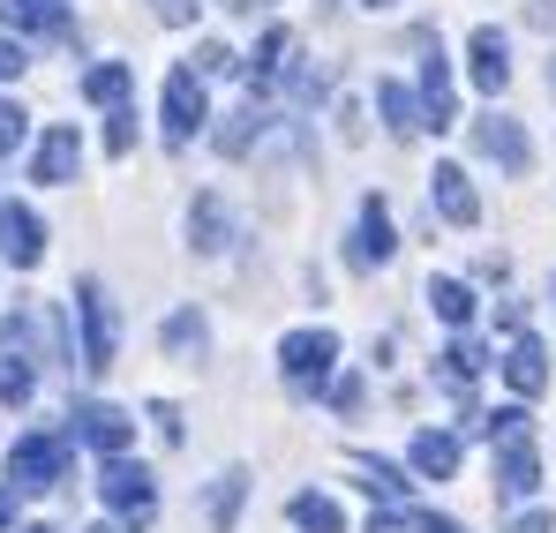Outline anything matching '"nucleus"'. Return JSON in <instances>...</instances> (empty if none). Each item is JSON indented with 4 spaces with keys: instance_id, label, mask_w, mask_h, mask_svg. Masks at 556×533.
Returning a JSON list of instances; mask_svg holds the SVG:
<instances>
[{
    "instance_id": "obj_1",
    "label": "nucleus",
    "mask_w": 556,
    "mask_h": 533,
    "mask_svg": "<svg viewBox=\"0 0 556 533\" xmlns=\"http://www.w3.org/2000/svg\"><path fill=\"white\" fill-rule=\"evenodd\" d=\"M68 450H76L68 429H30V436H15V450H8V481L30 488V496H46L53 481H68Z\"/></svg>"
},
{
    "instance_id": "obj_2",
    "label": "nucleus",
    "mask_w": 556,
    "mask_h": 533,
    "mask_svg": "<svg viewBox=\"0 0 556 533\" xmlns=\"http://www.w3.org/2000/svg\"><path fill=\"white\" fill-rule=\"evenodd\" d=\"M76 323H84V368L91 376H105L113 368V354H121V323H113V301H105V285L98 278H76Z\"/></svg>"
},
{
    "instance_id": "obj_3",
    "label": "nucleus",
    "mask_w": 556,
    "mask_h": 533,
    "mask_svg": "<svg viewBox=\"0 0 556 533\" xmlns=\"http://www.w3.org/2000/svg\"><path fill=\"white\" fill-rule=\"evenodd\" d=\"M98 496H105V511H113L121 526H151V519H159V488H151V473L128 466V458H105Z\"/></svg>"
},
{
    "instance_id": "obj_4",
    "label": "nucleus",
    "mask_w": 556,
    "mask_h": 533,
    "mask_svg": "<svg viewBox=\"0 0 556 533\" xmlns=\"http://www.w3.org/2000/svg\"><path fill=\"white\" fill-rule=\"evenodd\" d=\"M159 120H166V143H174V151L195 143V128L211 120V98H203V76H195V68H174V76H166V105H159Z\"/></svg>"
},
{
    "instance_id": "obj_5",
    "label": "nucleus",
    "mask_w": 556,
    "mask_h": 533,
    "mask_svg": "<svg viewBox=\"0 0 556 533\" xmlns=\"http://www.w3.org/2000/svg\"><path fill=\"white\" fill-rule=\"evenodd\" d=\"M331 360H339V339H331V331H293V339L278 346V368H286V383H293L301 398H308V391H324Z\"/></svg>"
},
{
    "instance_id": "obj_6",
    "label": "nucleus",
    "mask_w": 556,
    "mask_h": 533,
    "mask_svg": "<svg viewBox=\"0 0 556 533\" xmlns=\"http://www.w3.org/2000/svg\"><path fill=\"white\" fill-rule=\"evenodd\" d=\"M68 436L91 444V450H105V458H121V450L136 444V421H128L121 406H105V398H84V406L68 414Z\"/></svg>"
},
{
    "instance_id": "obj_7",
    "label": "nucleus",
    "mask_w": 556,
    "mask_h": 533,
    "mask_svg": "<svg viewBox=\"0 0 556 533\" xmlns=\"http://www.w3.org/2000/svg\"><path fill=\"white\" fill-rule=\"evenodd\" d=\"M0 264H15V270L46 264V226H38L30 203H0Z\"/></svg>"
},
{
    "instance_id": "obj_8",
    "label": "nucleus",
    "mask_w": 556,
    "mask_h": 533,
    "mask_svg": "<svg viewBox=\"0 0 556 533\" xmlns=\"http://www.w3.org/2000/svg\"><path fill=\"white\" fill-rule=\"evenodd\" d=\"M473 151H481V158H496L504 174H527V166H534V143H527V128H519L511 113L473 120Z\"/></svg>"
},
{
    "instance_id": "obj_9",
    "label": "nucleus",
    "mask_w": 556,
    "mask_h": 533,
    "mask_svg": "<svg viewBox=\"0 0 556 533\" xmlns=\"http://www.w3.org/2000/svg\"><path fill=\"white\" fill-rule=\"evenodd\" d=\"M76 166H84V136L61 120V128H46L38 136V151H30V180H46V188H68L76 180Z\"/></svg>"
},
{
    "instance_id": "obj_10",
    "label": "nucleus",
    "mask_w": 556,
    "mask_h": 533,
    "mask_svg": "<svg viewBox=\"0 0 556 533\" xmlns=\"http://www.w3.org/2000/svg\"><path fill=\"white\" fill-rule=\"evenodd\" d=\"M466 76L481 90H504L511 84V38L496 30V23H481L473 38H466Z\"/></svg>"
},
{
    "instance_id": "obj_11",
    "label": "nucleus",
    "mask_w": 556,
    "mask_h": 533,
    "mask_svg": "<svg viewBox=\"0 0 556 533\" xmlns=\"http://www.w3.org/2000/svg\"><path fill=\"white\" fill-rule=\"evenodd\" d=\"M399 256V226H391V203L383 195H362V226H354V264H391Z\"/></svg>"
},
{
    "instance_id": "obj_12",
    "label": "nucleus",
    "mask_w": 556,
    "mask_h": 533,
    "mask_svg": "<svg viewBox=\"0 0 556 533\" xmlns=\"http://www.w3.org/2000/svg\"><path fill=\"white\" fill-rule=\"evenodd\" d=\"M429 203H437L444 226H473V218H481V195H473L466 166H437V174H429Z\"/></svg>"
},
{
    "instance_id": "obj_13",
    "label": "nucleus",
    "mask_w": 556,
    "mask_h": 533,
    "mask_svg": "<svg viewBox=\"0 0 556 533\" xmlns=\"http://www.w3.org/2000/svg\"><path fill=\"white\" fill-rule=\"evenodd\" d=\"M421 105H429V128H452V120H459V98H452V61H444V46H429V53H421Z\"/></svg>"
},
{
    "instance_id": "obj_14",
    "label": "nucleus",
    "mask_w": 556,
    "mask_h": 533,
    "mask_svg": "<svg viewBox=\"0 0 556 533\" xmlns=\"http://www.w3.org/2000/svg\"><path fill=\"white\" fill-rule=\"evenodd\" d=\"M542 488V458H534V436L527 444H496V496H534Z\"/></svg>"
},
{
    "instance_id": "obj_15",
    "label": "nucleus",
    "mask_w": 556,
    "mask_h": 533,
    "mask_svg": "<svg viewBox=\"0 0 556 533\" xmlns=\"http://www.w3.org/2000/svg\"><path fill=\"white\" fill-rule=\"evenodd\" d=\"M504 383H511L519 398L549 391V346H542V339H511V354H504Z\"/></svg>"
},
{
    "instance_id": "obj_16",
    "label": "nucleus",
    "mask_w": 556,
    "mask_h": 533,
    "mask_svg": "<svg viewBox=\"0 0 556 533\" xmlns=\"http://www.w3.org/2000/svg\"><path fill=\"white\" fill-rule=\"evenodd\" d=\"M459 436H452V429H421V436H414V473H421V481H452V473H459Z\"/></svg>"
},
{
    "instance_id": "obj_17",
    "label": "nucleus",
    "mask_w": 556,
    "mask_h": 533,
    "mask_svg": "<svg viewBox=\"0 0 556 533\" xmlns=\"http://www.w3.org/2000/svg\"><path fill=\"white\" fill-rule=\"evenodd\" d=\"M376 113H383V128H391L399 143H406L414 128H429V105H421L406 84H376Z\"/></svg>"
},
{
    "instance_id": "obj_18",
    "label": "nucleus",
    "mask_w": 556,
    "mask_h": 533,
    "mask_svg": "<svg viewBox=\"0 0 556 533\" xmlns=\"http://www.w3.org/2000/svg\"><path fill=\"white\" fill-rule=\"evenodd\" d=\"M188 241H195L203 256H218V249L233 241V218H226L218 195H195V203H188Z\"/></svg>"
},
{
    "instance_id": "obj_19",
    "label": "nucleus",
    "mask_w": 556,
    "mask_h": 533,
    "mask_svg": "<svg viewBox=\"0 0 556 533\" xmlns=\"http://www.w3.org/2000/svg\"><path fill=\"white\" fill-rule=\"evenodd\" d=\"M0 23H8V30H46V38H61V30H68V8H61V0H0Z\"/></svg>"
},
{
    "instance_id": "obj_20",
    "label": "nucleus",
    "mask_w": 556,
    "mask_h": 533,
    "mask_svg": "<svg viewBox=\"0 0 556 533\" xmlns=\"http://www.w3.org/2000/svg\"><path fill=\"white\" fill-rule=\"evenodd\" d=\"M159 339H166V354H174V360H195V354H203V346H211V323H203L195 308H174Z\"/></svg>"
},
{
    "instance_id": "obj_21",
    "label": "nucleus",
    "mask_w": 556,
    "mask_h": 533,
    "mask_svg": "<svg viewBox=\"0 0 556 533\" xmlns=\"http://www.w3.org/2000/svg\"><path fill=\"white\" fill-rule=\"evenodd\" d=\"M286 519H293L301 533H339V526H346V511H339L331 496H316V488H301V496L286 504Z\"/></svg>"
},
{
    "instance_id": "obj_22",
    "label": "nucleus",
    "mask_w": 556,
    "mask_h": 533,
    "mask_svg": "<svg viewBox=\"0 0 556 533\" xmlns=\"http://www.w3.org/2000/svg\"><path fill=\"white\" fill-rule=\"evenodd\" d=\"M241 496H249V473H241V466H226V473L211 481V533H233V511H241Z\"/></svg>"
},
{
    "instance_id": "obj_23",
    "label": "nucleus",
    "mask_w": 556,
    "mask_h": 533,
    "mask_svg": "<svg viewBox=\"0 0 556 533\" xmlns=\"http://www.w3.org/2000/svg\"><path fill=\"white\" fill-rule=\"evenodd\" d=\"M429 308H437L452 331H466V323H473V285H459V278H429Z\"/></svg>"
},
{
    "instance_id": "obj_24",
    "label": "nucleus",
    "mask_w": 556,
    "mask_h": 533,
    "mask_svg": "<svg viewBox=\"0 0 556 533\" xmlns=\"http://www.w3.org/2000/svg\"><path fill=\"white\" fill-rule=\"evenodd\" d=\"M286 53H293V38H286V30H278V23H271V30L256 38V53L241 61V68H249V84L264 90V84H271V76H278V68H286Z\"/></svg>"
},
{
    "instance_id": "obj_25",
    "label": "nucleus",
    "mask_w": 556,
    "mask_h": 533,
    "mask_svg": "<svg viewBox=\"0 0 556 533\" xmlns=\"http://www.w3.org/2000/svg\"><path fill=\"white\" fill-rule=\"evenodd\" d=\"M128 84H136V68H128V61H98L91 76H84V98H91V105H121Z\"/></svg>"
},
{
    "instance_id": "obj_26",
    "label": "nucleus",
    "mask_w": 556,
    "mask_h": 533,
    "mask_svg": "<svg viewBox=\"0 0 556 533\" xmlns=\"http://www.w3.org/2000/svg\"><path fill=\"white\" fill-rule=\"evenodd\" d=\"M354 473H362V488H369V496H383V504H406V473H399L391 458H369V450H362V458H354Z\"/></svg>"
},
{
    "instance_id": "obj_27",
    "label": "nucleus",
    "mask_w": 556,
    "mask_h": 533,
    "mask_svg": "<svg viewBox=\"0 0 556 533\" xmlns=\"http://www.w3.org/2000/svg\"><path fill=\"white\" fill-rule=\"evenodd\" d=\"M437 360H444V391H466V383H473V376L489 368V354H481L473 339H452V346H444Z\"/></svg>"
},
{
    "instance_id": "obj_28",
    "label": "nucleus",
    "mask_w": 556,
    "mask_h": 533,
    "mask_svg": "<svg viewBox=\"0 0 556 533\" xmlns=\"http://www.w3.org/2000/svg\"><path fill=\"white\" fill-rule=\"evenodd\" d=\"M256 128H264V113H256V98H249V105H241V113H233V120H226V128H218V151H226V158H241V151H249V136H256Z\"/></svg>"
},
{
    "instance_id": "obj_29",
    "label": "nucleus",
    "mask_w": 556,
    "mask_h": 533,
    "mask_svg": "<svg viewBox=\"0 0 556 533\" xmlns=\"http://www.w3.org/2000/svg\"><path fill=\"white\" fill-rule=\"evenodd\" d=\"M481 436H489V444H527V406H496V414H481Z\"/></svg>"
},
{
    "instance_id": "obj_30",
    "label": "nucleus",
    "mask_w": 556,
    "mask_h": 533,
    "mask_svg": "<svg viewBox=\"0 0 556 533\" xmlns=\"http://www.w3.org/2000/svg\"><path fill=\"white\" fill-rule=\"evenodd\" d=\"M30 391H38V376H30L23 360H8V368H0V398H8V406H30Z\"/></svg>"
},
{
    "instance_id": "obj_31",
    "label": "nucleus",
    "mask_w": 556,
    "mask_h": 533,
    "mask_svg": "<svg viewBox=\"0 0 556 533\" xmlns=\"http://www.w3.org/2000/svg\"><path fill=\"white\" fill-rule=\"evenodd\" d=\"M23 136H30V113H23L15 98H0V151H15Z\"/></svg>"
},
{
    "instance_id": "obj_32",
    "label": "nucleus",
    "mask_w": 556,
    "mask_h": 533,
    "mask_svg": "<svg viewBox=\"0 0 556 533\" xmlns=\"http://www.w3.org/2000/svg\"><path fill=\"white\" fill-rule=\"evenodd\" d=\"M226 68H241V61H233L218 38H203V46H195V76H226Z\"/></svg>"
},
{
    "instance_id": "obj_33",
    "label": "nucleus",
    "mask_w": 556,
    "mask_h": 533,
    "mask_svg": "<svg viewBox=\"0 0 556 533\" xmlns=\"http://www.w3.org/2000/svg\"><path fill=\"white\" fill-rule=\"evenodd\" d=\"M105 151H113V158H128V151H136V113H128V105L113 113V128H105Z\"/></svg>"
},
{
    "instance_id": "obj_34",
    "label": "nucleus",
    "mask_w": 556,
    "mask_h": 533,
    "mask_svg": "<svg viewBox=\"0 0 556 533\" xmlns=\"http://www.w3.org/2000/svg\"><path fill=\"white\" fill-rule=\"evenodd\" d=\"M151 421H159L166 444H181V406H174V398H151Z\"/></svg>"
},
{
    "instance_id": "obj_35",
    "label": "nucleus",
    "mask_w": 556,
    "mask_h": 533,
    "mask_svg": "<svg viewBox=\"0 0 556 533\" xmlns=\"http://www.w3.org/2000/svg\"><path fill=\"white\" fill-rule=\"evenodd\" d=\"M331 406H339V414H362V376H339V383H331Z\"/></svg>"
},
{
    "instance_id": "obj_36",
    "label": "nucleus",
    "mask_w": 556,
    "mask_h": 533,
    "mask_svg": "<svg viewBox=\"0 0 556 533\" xmlns=\"http://www.w3.org/2000/svg\"><path fill=\"white\" fill-rule=\"evenodd\" d=\"M151 15H159V23H174V30H181V23H195V0H151Z\"/></svg>"
},
{
    "instance_id": "obj_37",
    "label": "nucleus",
    "mask_w": 556,
    "mask_h": 533,
    "mask_svg": "<svg viewBox=\"0 0 556 533\" xmlns=\"http://www.w3.org/2000/svg\"><path fill=\"white\" fill-rule=\"evenodd\" d=\"M23 68H30V61H23V46H15V38H0V84H15Z\"/></svg>"
},
{
    "instance_id": "obj_38",
    "label": "nucleus",
    "mask_w": 556,
    "mask_h": 533,
    "mask_svg": "<svg viewBox=\"0 0 556 533\" xmlns=\"http://www.w3.org/2000/svg\"><path fill=\"white\" fill-rule=\"evenodd\" d=\"M504 533H556V519H549V511H519Z\"/></svg>"
},
{
    "instance_id": "obj_39",
    "label": "nucleus",
    "mask_w": 556,
    "mask_h": 533,
    "mask_svg": "<svg viewBox=\"0 0 556 533\" xmlns=\"http://www.w3.org/2000/svg\"><path fill=\"white\" fill-rule=\"evenodd\" d=\"M414 526H421V533H466L459 519H437V511H414Z\"/></svg>"
},
{
    "instance_id": "obj_40",
    "label": "nucleus",
    "mask_w": 556,
    "mask_h": 533,
    "mask_svg": "<svg viewBox=\"0 0 556 533\" xmlns=\"http://www.w3.org/2000/svg\"><path fill=\"white\" fill-rule=\"evenodd\" d=\"M0 526H15V496L8 488H0Z\"/></svg>"
},
{
    "instance_id": "obj_41",
    "label": "nucleus",
    "mask_w": 556,
    "mask_h": 533,
    "mask_svg": "<svg viewBox=\"0 0 556 533\" xmlns=\"http://www.w3.org/2000/svg\"><path fill=\"white\" fill-rule=\"evenodd\" d=\"M226 8H241V15H256V8H271V0H226Z\"/></svg>"
},
{
    "instance_id": "obj_42",
    "label": "nucleus",
    "mask_w": 556,
    "mask_h": 533,
    "mask_svg": "<svg viewBox=\"0 0 556 533\" xmlns=\"http://www.w3.org/2000/svg\"><path fill=\"white\" fill-rule=\"evenodd\" d=\"M549 98H556V53H549Z\"/></svg>"
},
{
    "instance_id": "obj_43",
    "label": "nucleus",
    "mask_w": 556,
    "mask_h": 533,
    "mask_svg": "<svg viewBox=\"0 0 556 533\" xmlns=\"http://www.w3.org/2000/svg\"><path fill=\"white\" fill-rule=\"evenodd\" d=\"M23 533H53V526H23Z\"/></svg>"
},
{
    "instance_id": "obj_44",
    "label": "nucleus",
    "mask_w": 556,
    "mask_h": 533,
    "mask_svg": "<svg viewBox=\"0 0 556 533\" xmlns=\"http://www.w3.org/2000/svg\"><path fill=\"white\" fill-rule=\"evenodd\" d=\"M84 533H113V526H84Z\"/></svg>"
},
{
    "instance_id": "obj_45",
    "label": "nucleus",
    "mask_w": 556,
    "mask_h": 533,
    "mask_svg": "<svg viewBox=\"0 0 556 533\" xmlns=\"http://www.w3.org/2000/svg\"><path fill=\"white\" fill-rule=\"evenodd\" d=\"M369 8H391V0H369Z\"/></svg>"
}]
</instances>
